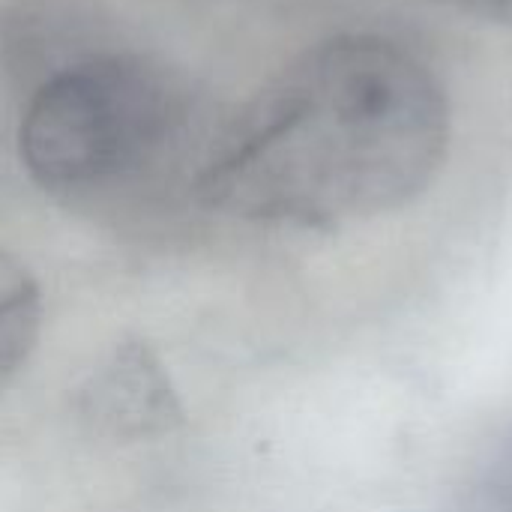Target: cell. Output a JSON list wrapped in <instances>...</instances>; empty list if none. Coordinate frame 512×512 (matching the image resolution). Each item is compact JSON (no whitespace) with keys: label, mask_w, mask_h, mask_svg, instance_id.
<instances>
[{"label":"cell","mask_w":512,"mask_h":512,"mask_svg":"<svg viewBox=\"0 0 512 512\" xmlns=\"http://www.w3.org/2000/svg\"><path fill=\"white\" fill-rule=\"evenodd\" d=\"M189 129V93L144 54H93L45 78L18 123L30 180L66 201L108 198L153 177Z\"/></svg>","instance_id":"obj_2"},{"label":"cell","mask_w":512,"mask_h":512,"mask_svg":"<svg viewBox=\"0 0 512 512\" xmlns=\"http://www.w3.org/2000/svg\"><path fill=\"white\" fill-rule=\"evenodd\" d=\"M447 147L450 99L435 69L390 36L339 33L222 126L195 195L240 222L336 231L414 204Z\"/></svg>","instance_id":"obj_1"},{"label":"cell","mask_w":512,"mask_h":512,"mask_svg":"<svg viewBox=\"0 0 512 512\" xmlns=\"http://www.w3.org/2000/svg\"><path fill=\"white\" fill-rule=\"evenodd\" d=\"M447 512H512V435L471 468Z\"/></svg>","instance_id":"obj_5"},{"label":"cell","mask_w":512,"mask_h":512,"mask_svg":"<svg viewBox=\"0 0 512 512\" xmlns=\"http://www.w3.org/2000/svg\"><path fill=\"white\" fill-rule=\"evenodd\" d=\"M75 414L108 441H153L186 423L171 372L141 339H123L93 366L75 393Z\"/></svg>","instance_id":"obj_3"},{"label":"cell","mask_w":512,"mask_h":512,"mask_svg":"<svg viewBox=\"0 0 512 512\" xmlns=\"http://www.w3.org/2000/svg\"><path fill=\"white\" fill-rule=\"evenodd\" d=\"M42 333V291L33 273L0 249V390L27 366Z\"/></svg>","instance_id":"obj_4"},{"label":"cell","mask_w":512,"mask_h":512,"mask_svg":"<svg viewBox=\"0 0 512 512\" xmlns=\"http://www.w3.org/2000/svg\"><path fill=\"white\" fill-rule=\"evenodd\" d=\"M441 6H450L456 12H465L471 18L512 27V0H435Z\"/></svg>","instance_id":"obj_6"}]
</instances>
